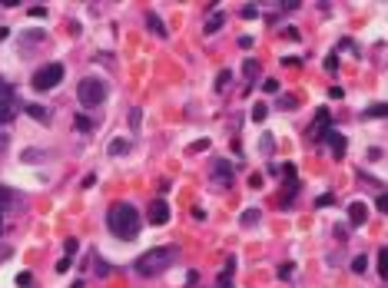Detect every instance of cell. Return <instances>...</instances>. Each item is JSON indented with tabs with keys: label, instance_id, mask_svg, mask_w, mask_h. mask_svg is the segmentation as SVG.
<instances>
[{
	"label": "cell",
	"instance_id": "cell-1",
	"mask_svg": "<svg viewBox=\"0 0 388 288\" xmlns=\"http://www.w3.org/2000/svg\"><path fill=\"white\" fill-rule=\"evenodd\" d=\"M107 226L116 238H123V242H130V238L139 235V229H143V222H139V212L136 206H130V202H113L110 212H107Z\"/></svg>",
	"mask_w": 388,
	"mask_h": 288
},
{
	"label": "cell",
	"instance_id": "cell-2",
	"mask_svg": "<svg viewBox=\"0 0 388 288\" xmlns=\"http://www.w3.org/2000/svg\"><path fill=\"white\" fill-rule=\"evenodd\" d=\"M176 258H179V249L176 245H159V249H150L136 258V272L143 278H153V275H163L166 269H173Z\"/></svg>",
	"mask_w": 388,
	"mask_h": 288
},
{
	"label": "cell",
	"instance_id": "cell-3",
	"mask_svg": "<svg viewBox=\"0 0 388 288\" xmlns=\"http://www.w3.org/2000/svg\"><path fill=\"white\" fill-rule=\"evenodd\" d=\"M76 100H80L83 106H100V103L107 100V83H103L100 76H83V80L76 83Z\"/></svg>",
	"mask_w": 388,
	"mask_h": 288
},
{
	"label": "cell",
	"instance_id": "cell-4",
	"mask_svg": "<svg viewBox=\"0 0 388 288\" xmlns=\"http://www.w3.org/2000/svg\"><path fill=\"white\" fill-rule=\"evenodd\" d=\"M60 80H63V67L60 63H47V67H40L37 73H33L30 86L37 90V93H47V90H53Z\"/></svg>",
	"mask_w": 388,
	"mask_h": 288
},
{
	"label": "cell",
	"instance_id": "cell-5",
	"mask_svg": "<svg viewBox=\"0 0 388 288\" xmlns=\"http://www.w3.org/2000/svg\"><path fill=\"white\" fill-rule=\"evenodd\" d=\"M13 116H17V96H13V90L7 83H0V126L10 123Z\"/></svg>",
	"mask_w": 388,
	"mask_h": 288
},
{
	"label": "cell",
	"instance_id": "cell-6",
	"mask_svg": "<svg viewBox=\"0 0 388 288\" xmlns=\"http://www.w3.org/2000/svg\"><path fill=\"white\" fill-rule=\"evenodd\" d=\"M150 222H153V226H166V222H169V206H166V199H153V202H150Z\"/></svg>",
	"mask_w": 388,
	"mask_h": 288
},
{
	"label": "cell",
	"instance_id": "cell-7",
	"mask_svg": "<svg viewBox=\"0 0 388 288\" xmlns=\"http://www.w3.org/2000/svg\"><path fill=\"white\" fill-rule=\"evenodd\" d=\"M322 139L329 143V149H332V156H335V159H342V156H345V136H342V132L329 129V132H325Z\"/></svg>",
	"mask_w": 388,
	"mask_h": 288
},
{
	"label": "cell",
	"instance_id": "cell-8",
	"mask_svg": "<svg viewBox=\"0 0 388 288\" xmlns=\"http://www.w3.org/2000/svg\"><path fill=\"white\" fill-rule=\"evenodd\" d=\"M349 222L352 226H365V222H369V206H365V202H352L349 206Z\"/></svg>",
	"mask_w": 388,
	"mask_h": 288
},
{
	"label": "cell",
	"instance_id": "cell-9",
	"mask_svg": "<svg viewBox=\"0 0 388 288\" xmlns=\"http://www.w3.org/2000/svg\"><path fill=\"white\" fill-rule=\"evenodd\" d=\"M213 175H216L219 182H226V186H232V179H236V169H229V163H222V159H219V163H216V169H213Z\"/></svg>",
	"mask_w": 388,
	"mask_h": 288
},
{
	"label": "cell",
	"instance_id": "cell-10",
	"mask_svg": "<svg viewBox=\"0 0 388 288\" xmlns=\"http://www.w3.org/2000/svg\"><path fill=\"white\" fill-rule=\"evenodd\" d=\"M146 27H150L156 37H166V27H163V20H159V13H156V10L146 13Z\"/></svg>",
	"mask_w": 388,
	"mask_h": 288
},
{
	"label": "cell",
	"instance_id": "cell-11",
	"mask_svg": "<svg viewBox=\"0 0 388 288\" xmlns=\"http://www.w3.org/2000/svg\"><path fill=\"white\" fill-rule=\"evenodd\" d=\"M222 24H226V13H222V10H213V17L206 20V37H213V33L219 30Z\"/></svg>",
	"mask_w": 388,
	"mask_h": 288
},
{
	"label": "cell",
	"instance_id": "cell-12",
	"mask_svg": "<svg viewBox=\"0 0 388 288\" xmlns=\"http://www.w3.org/2000/svg\"><path fill=\"white\" fill-rule=\"evenodd\" d=\"M24 109H27V113H30L33 119H37V123H50V113H47L44 106H37V103H27Z\"/></svg>",
	"mask_w": 388,
	"mask_h": 288
},
{
	"label": "cell",
	"instance_id": "cell-13",
	"mask_svg": "<svg viewBox=\"0 0 388 288\" xmlns=\"http://www.w3.org/2000/svg\"><path fill=\"white\" fill-rule=\"evenodd\" d=\"M123 152H130V139H123V136L113 139L110 143V156H123Z\"/></svg>",
	"mask_w": 388,
	"mask_h": 288
},
{
	"label": "cell",
	"instance_id": "cell-14",
	"mask_svg": "<svg viewBox=\"0 0 388 288\" xmlns=\"http://www.w3.org/2000/svg\"><path fill=\"white\" fill-rule=\"evenodd\" d=\"M242 73H246V80H256V76H259V60H246V67H242Z\"/></svg>",
	"mask_w": 388,
	"mask_h": 288
},
{
	"label": "cell",
	"instance_id": "cell-15",
	"mask_svg": "<svg viewBox=\"0 0 388 288\" xmlns=\"http://www.w3.org/2000/svg\"><path fill=\"white\" fill-rule=\"evenodd\" d=\"M0 206H20V199L10 192V189H4V186H0Z\"/></svg>",
	"mask_w": 388,
	"mask_h": 288
},
{
	"label": "cell",
	"instance_id": "cell-16",
	"mask_svg": "<svg viewBox=\"0 0 388 288\" xmlns=\"http://www.w3.org/2000/svg\"><path fill=\"white\" fill-rule=\"evenodd\" d=\"M73 123H76V129H80V132H90V129H93V119H90V116H83V113L76 116Z\"/></svg>",
	"mask_w": 388,
	"mask_h": 288
},
{
	"label": "cell",
	"instance_id": "cell-17",
	"mask_svg": "<svg viewBox=\"0 0 388 288\" xmlns=\"http://www.w3.org/2000/svg\"><path fill=\"white\" fill-rule=\"evenodd\" d=\"M266 116H269V106H266V103H256V106H252V119H256V123H262Z\"/></svg>",
	"mask_w": 388,
	"mask_h": 288
},
{
	"label": "cell",
	"instance_id": "cell-18",
	"mask_svg": "<svg viewBox=\"0 0 388 288\" xmlns=\"http://www.w3.org/2000/svg\"><path fill=\"white\" fill-rule=\"evenodd\" d=\"M369 269V258L365 255H358V258H352V272H355V275H362V272Z\"/></svg>",
	"mask_w": 388,
	"mask_h": 288
},
{
	"label": "cell",
	"instance_id": "cell-19",
	"mask_svg": "<svg viewBox=\"0 0 388 288\" xmlns=\"http://www.w3.org/2000/svg\"><path fill=\"white\" fill-rule=\"evenodd\" d=\"M259 222V209H246L242 212V226H256Z\"/></svg>",
	"mask_w": 388,
	"mask_h": 288
},
{
	"label": "cell",
	"instance_id": "cell-20",
	"mask_svg": "<svg viewBox=\"0 0 388 288\" xmlns=\"http://www.w3.org/2000/svg\"><path fill=\"white\" fill-rule=\"evenodd\" d=\"M229 80H232V70H222V73L216 76V90H226V86H229Z\"/></svg>",
	"mask_w": 388,
	"mask_h": 288
},
{
	"label": "cell",
	"instance_id": "cell-21",
	"mask_svg": "<svg viewBox=\"0 0 388 288\" xmlns=\"http://www.w3.org/2000/svg\"><path fill=\"white\" fill-rule=\"evenodd\" d=\"M385 113H388V109L382 106V103H378V106H372V109H365V116H369V119H382Z\"/></svg>",
	"mask_w": 388,
	"mask_h": 288
},
{
	"label": "cell",
	"instance_id": "cell-22",
	"mask_svg": "<svg viewBox=\"0 0 388 288\" xmlns=\"http://www.w3.org/2000/svg\"><path fill=\"white\" fill-rule=\"evenodd\" d=\"M315 206H319V209H325V206H335V195H332V192L319 195V199H315Z\"/></svg>",
	"mask_w": 388,
	"mask_h": 288
},
{
	"label": "cell",
	"instance_id": "cell-23",
	"mask_svg": "<svg viewBox=\"0 0 388 288\" xmlns=\"http://www.w3.org/2000/svg\"><path fill=\"white\" fill-rule=\"evenodd\" d=\"M30 17L44 20V17H47V7H44V4H33V7H30Z\"/></svg>",
	"mask_w": 388,
	"mask_h": 288
},
{
	"label": "cell",
	"instance_id": "cell-24",
	"mask_svg": "<svg viewBox=\"0 0 388 288\" xmlns=\"http://www.w3.org/2000/svg\"><path fill=\"white\" fill-rule=\"evenodd\" d=\"M242 17H246V20L259 17V7H256V4H246V7H242Z\"/></svg>",
	"mask_w": 388,
	"mask_h": 288
},
{
	"label": "cell",
	"instance_id": "cell-25",
	"mask_svg": "<svg viewBox=\"0 0 388 288\" xmlns=\"http://www.w3.org/2000/svg\"><path fill=\"white\" fill-rule=\"evenodd\" d=\"M292 272H295V265H292V262L279 265V278H292Z\"/></svg>",
	"mask_w": 388,
	"mask_h": 288
},
{
	"label": "cell",
	"instance_id": "cell-26",
	"mask_svg": "<svg viewBox=\"0 0 388 288\" xmlns=\"http://www.w3.org/2000/svg\"><path fill=\"white\" fill-rule=\"evenodd\" d=\"M272 149H276V139H272V136H262V152H266V156H269Z\"/></svg>",
	"mask_w": 388,
	"mask_h": 288
},
{
	"label": "cell",
	"instance_id": "cell-27",
	"mask_svg": "<svg viewBox=\"0 0 388 288\" xmlns=\"http://www.w3.org/2000/svg\"><path fill=\"white\" fill-rule=\"evenodd\" d=\"M282 37H285V40H292V43H295V40H302V33L295 30V27H285V33H282Z\"/></svg>",
	"mask_w": 388,
	"mask_h": 288
},
{
	"label": "cell",
	"instance_id": "cell-28",
	"mask_svg": "<svg viewBox=\"0 0 388 288\" xmlns=\"http://www.w3.org/2000/svg\"><path fill=\"white\" fill-rule=\"evenodd\" d=\"M30 282H33V278H30V272H20V275H17V285H20V288H27Z\"/></svg>",
	"mask_w": 388,
	"mask_h": 288
},
{
	"label": "cell",
	"instance_id": "cell-29",
	"mask_svg": "<svg viewBox=\"0 0 388 288\" xmlns=\"http://www.w3.org/2000/svg\"><path fill=\"white\" fill-rule=\"evenodd\" d=\"M262 90H266V93H279V83H276V80H266Z\"/></svg>",
	"mask_w": 388,
	"mask_h": 288
},
{
	"label": "cell",
	"instance_id": "cell-30",
	"mask_svg": "<svg viewBox=\"0 0 388 288\" xmlns=\"http://www.w3.org/2000/svg\"><path fill=\"white\" fill-rule=\"evenodd\" d=\"M279 106H282V109H292V106H295V96H282Z\"/></svg>",
	"mask_w": 388,
	"mask_h": 288
},
{
	"label": "cell",
	"instance_id": "cell-31",
	"mask_svg": "<svg viewBox=\"0 0 388 288\" xmlns=\"http://www.w3.org/2000/svg\"><path fill=\"white\" fill-rule=\"evenodd\" d=\"M378 275H388L385 272V249H378Z\"/></svg>",
	"mask_w": 388,
	"mask_h": 288
},
{
	"label": "cell",
	"instance_id": "cell-32",
	"mask_svg": "<svg viewBox=\"0 0 388 288\" xmlns=\"http://www.w3.org/2000/svg\"><path fill=\"white\" fill-rule=\"evenodd\" d=\"M76 249H80V242H76V238H67V252L70 255H76Z\"/></svg>",
	"mask_w": 388,
	"mask_h": 288
},
{
	"label": "cell",
	"instance_id": "cell-33",
	"mask_svg": "<svg viewBox=\"0 0 388 288\" xmlns=\"http://www.w3.org/2000/svg\"><path fill=\"white\" fill-rule=\"evenodd\" d=\"M329 96H332V100H342L345 90H342V86H332V90H329Z\"/></svg>",
	"mask_w": 388,
	"mask_h": 288
},
{
	"label": "cell",
	"instance_id": "cell-34",
	"mask_svg": "<svg viewBox=\"0 0 388 288\" xmlns=\"http://www.w3.org/2000/svg\"><path fill=\"white\" fill-rule=\"evenodd\" d=\"M252 43H256V40H252V37H239V47H242V50H249Z\"/></svg>",
	"mask_w": 388,
	"mask_h": 288
},
{
	"label": "cell",
	"instance_id": "cell-35",
	"mask_svg": "<svg viewBox=\"0 0 388 288\" xmlns=\"http://www.w3.org/2000/svg\"><path fill=\"white\" fill-rule=\"evenodd\" d=\"M7 143H10V136H7V132H0V152L7 149Z\"/></svg>",
	"mask_w": 388,
	"mask_h": 288
},
{
	"label": "cell",
	"instance_id": "cell-36",
	"mask_svg": "<svg viewBox=\"0 0 388 288\" xmlns=\"http://www.w3.org/2000/svg\"><path fill=\"white\" fill-rule=\"evenodd\" d=\"M0 232H4V215H0Z\"/></svg>",
	"mask_w": 388,
	"mask_h": 288
},
{
	"label": "cell",
	"instance_id": "cell-37",
	"mask_svg": "<svg viewBox=\"0 0 388 288\" xmlns=\"http://www.w3.org/2000/svg\"><path fill=\"white\" fill-rule=\"evenodd\" d=\"M73 288H83V282H76V285H73Z\"/></svg>",
	"mask_w": 388,
	"mask_h": 288
}]
</instances>
